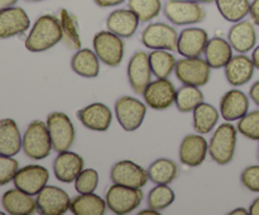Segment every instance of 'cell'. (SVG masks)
Instances as JSON below:
<instances>
[{"label": "cell", "instance_id": "4316f807", "mask_svg": "<svg viewBox=\"0 0 259 215\" xmlns=\"http://www.w3.org/2000/svg\"><path fill=\"white\" fill-rule=\"evenodd\" d=\"M233 57V47L229 40H225L220 37H214L209 39L205 48V60L211 68H222Z\"/></svg>", "mask_w": 259, "mask_h": 215}, {"label": "cell", "instance_id": "e0dca14e", "mask_svg": "<svg viewBox=\"0 0 259 215\" xmlns=\"http://www.w3.org/2000/svg\"><path fill=\"white\" fill-rule=\"evenodd\" d=\"M209 34L202 28H185L179 34L177 52L184 57H200L205 53Z\"/></svg>", "mask_w": 259, "mask_h": 215}, {"label": "cell", "instance_id": "3957f363", "mask_svg": "<svg viewBox=\"0 0 259 215\" xmlns=\"http://www.w3.org/2000/svg\"><path fill=\"white\" fill-rule=\"evenodd\" d=\"M237 126L232 123H224L217 128L209 143V153L218 164L230 163L234 158L237 148Z\"/></svg>", "mask_w": 259, "mask_h": 215}, {"label": "cell", "instance_id": "7c38bea8", "mask_svg": "<svg viewBox=\"0 0 259 215\" xmlns=\"http://www.w3.org/2000/svg\"><path fill=\"white\" fill-rule=\"evenodd\" d=\"M110 179L113 184L123 185V186L133 187V189H142L147 185L149 176L148 171H146L136 162L123 159V161L116 162L111 167Z\"/></svg>", "mask_w": 259, "mask_h": 215}, {"label": "cell", "instance_id": "9c48e42d", "mask_svg": "<svg viewBox=\"0 0 259 215\" xmlns=\"http://www.w3.org/2000/svg\"><path fill=\"white\" fill-rule=\"evenodd\" d=\"M141 40L149 50L177 51L179 33L176 28L166 23H151L142 32Z\"/></svg>", "mask_w": 259, "mask_h": 215}, {"label": "cell", "instance_id": "7dc6e473", "mask_svg": "<svg viewBox=\"0 0 259 215\" xmlns=\"http://www.w3.org/2000/svg\"><path fill=\"white\" fill-rule=\"evenodd\" d=\"M252 61H253V63H254L255 68H258L259 70V46H257V47L254 48V51H253Z\"/></svg>", "mask_w": 259, "mask_h": 215}, {"label": "cell", "instance_id": "c3c4849f", "mask_svg": "<svg viewBox=\"0 0 259 215\" xmlns=\"http://www.w3.org/2000/svg\"><path fill=\"white\" fill-rule=\"evenodd\" d=\"M139 215H159V211L158 210H154V209H152V207H149V209L139 211Z\"/></svg>", "mask_w": 259, "mask_h": 215}, {"label": "cell", "instance_id": "f5cc1de1", "mask_svg": "<svg viewBox=\"0 0 259 215\" xmlns=\"http://www.w3.org/2000/svg\"><path fill=\"white\" fill-rule=\"evenodd\" d=\"M257 159H258V162H259V146H258V151H257Z\"/></svg>", "mask_w": 259, "mask_h": 215}, {"label": "cell", "instance_id": "f35d334b", "mask_svg": "<svg viewBox=\"0 0 259 215\" xmlns=\"http://www.w3.org/2000/svg\"><path fill=\"white\" fill-rule=\"evenodd\" d=\"M99 174L94 168H83L75 180V190L78 194H91L98 189Z\"/></svg>", "mask_w": 259, "mask_h": 215}, {"label": "cell", "instance_id": "f546056e", "mask_svg": "<svg viewBox=\"0 0 259 215\" xmlns=\"http://www.w3.org/2000/svg\"><path fill=\"white\" fill-rule=\"evenodd\" d=\"M148 176L152 182L157 185H168L177 177L176 162L169 158H158L148 167Z\"/></svg>", "mask_w": 259, "mask_h": 215}, {"label": "cell", "instance_id": "603a6c76", "mask_svg": "<svg viewBox=\"0 0 259 215\" xmlns=\"http://www.w3.org/2000/svg\"><path fill=\"white\" fill-rule=\"evenodd\" d=\"M141 23L136 13L131 9H116L106 18V28L121 38L133 37Z\"/></svg>", "mask_w": 259, "mask_h": 215}, {"label": "cell", "instance_id": "83f0119b", "mask_svg": "<svg viewBox=\"0 0 259 215\" xmlns=\"http://www.w3.org/2000/svg\"><path fill=\"white\" fill-rule=\"evenodd\" d=\"M106 201L99 195L78 194L71 199L70 211L75 215H103L106 211Z\"/></svg>", "mask_w": 259, "mask_h": 215}, {"label": "cell", "instance_id": "8d00e7d4", "mask_svg": "<svg viewBox=\"0 0 259 215\" xmlns=\"http://www.w3.org/2000/svg\"><path fill=\"white\" fill-rule=\"evenodd\" d=\"M175 199L176 196H175L174 190L168 187V185H157L149 191L147 202H148L149 207L162 211V210L167 209L175 201Z\"/></svg>", "mask_w": 259, "mask_h": 215}, {"label": "cell", "instance_id": "30bf717a", "mask_svg": "<svg viewBox=\"0 0 259 215\" xmlns=\"http://www.w3.org/2000/svg\"><path fill=\"white\" fill-rule=\"evenodd\" d=\"M147 114L146 104L132 96H121L115 101V115L125 132H134L143 124Z\"/></svg>", "mask_w": 259, "mask_h": 215}, {"label": "cell", "instance_id": "d4e9b609", "mask_svg": "<svg viewBox=\"0 0 259 215\" xmlns=\"http://www.w3.org/2000/svg\"><path fill=\"white\" fill-rule=\"evenodd\" d=\"M2 204L5 211L10 215H30L37 210V201L32 195L17 187L4 192Z\"/></svg>", "mask_w": 259, "mask_h": 215}, {"label": "cell", "instance_id": "277c9868", "mask_svg": "<svg viewBox=\"0 0 259 215\" xmlns=\"http://www.w3.org/2000/svg\"><path fill=\"white\" fill-rule=\"evenodd\" d=\"M167 19L175 25H191L204 22L206 10L192 0H167L163 5Z\"/></svg>", "mask_w": 259, "mask_h": 215}, {"label": "cell", "instance_id": "1f68e13d", "mask_svg": "<svg viewBox=\"0 0 259 215\" xmlns=\"http://www.w3.org/2000/svg\"><path fill=\"white\" fill-rule=\"evenodd\" d=\"M149 63H151L152 73L157 78H167L171 76L176 68V57L166 50H153L149 53Z\"/></svg>", "mask_w": 259, "mask_h": 215}, {"label": "cell", "instance_id": "8fae6325", "mask_svg": "<svg viewBox=\"0 0 259 215\" xmlns=\"http://www.w3.org/2000/svg\"><path fill=\"white\" fill-rule=\"evenodd\" d=\"M37 210L43 215H62L70 210L71 199L67 192L57 186L46 185L37 194Z\"/></svg>", "mask_w": 259, "mask_h": 215}, {"label": "cell", "instance_id": "4dcf8cb0", "mask_svg": "<svg viewBox=\"0 0 259 215\" xmlns=\"http://www.w3.org/2000/svg\"><path fill=\"white\" fill-rule=\"evenodd\" d=\"M219 120V111L207 103H201L194 109V129L199 134H207Z\"/></svg>", "mask_w": 259, "mask_h": 215}, {"label": "cell", "instance_id": "7bdbcfd3", "mask_svg": "<svg viewBox=\"0 0 259 215\" xmlns=\"http://www.w3.org/2000/svg\"><path fill=\"white\" fill-rule=\"evenodd\" d=\"M124 2H125V0H94V3L100 8L118 7V5L123 4Z\"/></svg>", "mask_w": 259, "mask_h": 215}, {"label": "cell", "instance_id": "7a4b0ae2", "mask_svg": "<svg viewBox=\"0 0 259 215\" xmlns=\"http://www.w3.org/2000/svg\"><path fill=\"white\" fill-rule=\"evenodd\" d=\"M22 149L32 159H45L50 156L53 146L45 121L34 120L28 125L23 136Z\"/></svg>", "mask_w": 259, "mask_h": 215}, {"label": "cell", "instance_id": "44dd1931", "mask_svg": "<svg viewBox=\"0 0 259 215\" xmlns=\"http://www.w3.org/2000/svg\"><path fill=\"white\" fill-rule=\"evenodd\" d=\"M228 40L233 50L239 53H247L255 47L257 43V32L254 24L249 20H240L234 23L228 33Z\"/></svg>", "mask_w": 259, "mask_h": 215}, {"label": "cell", "instance_id": "9a60e30c", "mask_svg": "<svg viewBox=\"0 0 259 215\" xmlns=\"http://www.w3.org/2000/svg\"><path fill=\"white\" fill-rule=\"evenodd\" d=\"M128 80L134 93L143 94L147 86L151 83L152 68L149 56L143 51H138L132 56L128 63Z\"/></svg>", "mask_w": 259, "mask_h": 215}, {"label": "cell", "instance_id": "681fc988", "mask_svg": "<svg viewBox=\"0 0 259 215\" xmlns=\"http://www.w3.org/2000/svg\"><path fill=\"white\" fill-rule=\"evenodd\" d=\"M230 214L233 215H247L249 214V211H247V210L244 209V207H237L235 210H233V211H230Z\"/></svg>", "mask_w": 259, "mask_h": 215}, {"label": "cell", "instance_id": "d6986e66", "mask_svg": "<svg viewBox=\"0 0 259 215\" xmlns=\"http://www.w3.org/2000/svg\"><path fill=\"white\" fill-rule=\"evenodd\" d=\"M78 120L85 128L95 132H105L110 128L113 113L103 103H93L77 111Z\"/></svg>", "mask_w": 259, "mask_h": 215}, {"label": "cell", "instance_id": "8992f818", "mask_svg": "<svg viewBox=\"0 0 259 215\" xmlns=\"http://www.w3.org/2000/svg\"><path fill=\"white\" fill-rule=\"evenodd\" d=\"M94 51L103 63L109 67H116L124 57V42L121 37L110 30L98 32L93 40Z\"/></svg>", "mask_w": 259, "mask_h": 215}, {"label": "cell", "instance_id": "7402d4cb", "mask_svg": "<svg viewBox=\"0 0 259 215\" xmlns=\"http://www.w3.org/2000/svg\"><path fill=\"white\" fill-rule=\"evenodd\" d=\"M225 77L232 86H243L249 82L253 77L255 66L252 57H248L244 53L233 56L232 60L225 66Z\"/></svg>", "mask_w": 259, "mask_h": 215}, {"label": "cell", "instance_id": "5bb4252c", "mask_svg": "<svg viewBox=\"0 0 259 215\" xmlns=\"http://www.w3.org/2000/svg\"><path fill=\"white\" fill-rule=\"evenodd\" d=\"M176 88L168 78H157L147 86L143 98L149 108L154 110H166L176 100Z\"/></svg>", "mask_w": 259, "mask_h": 215}, {"label": "cell", "instance_id": "816d5d0a", "mask_svg": "<svg viewBox=\"0 0 259 215\" xmlns=\"http://www.w3.org/2000/svg\"><path fill=\"white\" fill-rule=\"evenodd\" d=\"M25 2H43V0H25Z\"/></svg>", "mask_w": 259, "mask_h": 215}, {"label": "cell", "instance_id": "ba28073f", "mask_svg": "<svg viewBox=\"0 0 259 215\" xmlns=\"http://www.w3.org/2000/svg\"><path fill=\"white\" fill-rule=\"evenodd\" d=\"M175 72H176V77L184 85L201 88L209 82L211 67L206 62V60H202L200 57H185L177 61Z\"/></svg>", "mask_w": 259, "mask_h": 215}, {"label": "cell", "instance_id": "ffe728a7", "mask_svg": "<svg viewBox=\"0 0 259 215\" xmlns=\"http://www.w3.org/2000/svg\"><path fill=\"white\" fill-rule=\"evenodd\" d=\"M83 158L76 152L63 151L58 153L53 162V172L58 181L71 184L75 182L80 172L83 169Z\"/></svg>", "mask_w": 259, "mask_h": 215}, {"label": "cell", "instance_id": "52a82bcc", "mask_svg": "<svg viewBox=\"0 0 259 215\" xmlns=\"http://www.w3.org/2000/svg\"><path fill=\"white\" fill-rule=\"evenodd\" d=\"M47 128L52 146L57 153L68 151L75 142V126L71 119L62 111H53L47 116Z\"/></svg>", "mask_w": 259, "mask_h": 215}, {"label": "cell", "instance_id": "5b68a950", "mask_svg": "<svg viewBox=\"0 0 259 215\" xmlns=\"http://www.w3.org/2000/svg\"><path fill=\"white\" fill-rule=\"evenodd\" d=\"M142 200H143V191L141 189H133L118 184L111 185L105 194L108 209L118 215L129 214L138 209Z\"/></svg>", "mask_w": 259, "mask_h": 215}, {"label": "cell", "instance_id": "74e56055", "mask_svg": "<svg viewBox=\"0 0 259 215\" xmlns=\"http://www.w3.org/2000/svg\"><path fill=\"white\" fill-rule=\"evenodd\" d=\"M237 129L245 138L259 141V109L247 113L242 119H239Z\"/></svg>", "mask_w": 259, "mask_h": 215}, {"label": "cell", "instance_id": "484cf974", "mask_svg": "<svg viewBox=\"0 0 259 215\" xmlns=\"http://www.w3.org/2000/svg\"><path fill=\"white\" fill-rule=\"evenodd\" d=\"M23 137L15 120L4 118L0 120V154L14 157L22 149Z\"/></svg>", "mask_w": 259, "mask_h": 215}, {"label": "cell", "instance_id": "ab89813d", "mask_svg": "<svg viewBox=\"0 0 259 215\" xmlns=\"http://www.w3.org/2000/svg\"><path fill=\"white\" fill-rule=\"evenodd\" d=\"M18 169H19V163L17 159L0 154V186H4L13 181Z\"/></svg>", "mask_w": 259, "mask_h": 215}, {"label": "cell", "instance_id": "4fadbf2b", "mask_svg": "<svg viewBox=\"0 0 259 215\" xmlns=\"http://www.w3.org/2000/svg\"><path fill=\"white\" fill-rule=\"evenodd\" d=\"M48 180L50 172L46 167L39 164H28L18 169L13 182L17 189L34 196L47 185Z\"/></svg>", "mask_w": 259, "mask_h": 215}, {"label": "cell", "instance_id": "f1b7e54d", "mask_svg": "<svg viewBox=\"0 0 259 215\" xmlns=\"http://www.w3.org/2000/svg\"><path fill=\"white\" fill-rule=\"evenodd\" d=\"M71 67H72L73 72L86 78L98 77L99 72H100L99 57L95 52L89 48L77 50V52L73 55L72 60H71Z\"/></svg>", "mask_w": 259, "mask_h": 215}, {"label": "cell", "instance_id": "f6af8a7d", "mask_svg": "<svg viewBox=\"0 0 259 215\" xmlns=\"http://www.w3.org/2000/svg\"><path fill=\"white\" fill-rule=\"evenodd\" d=\"M248 211H249L250 215H259V197H257V199L250 204Z\"/></svg>", "mask_w": 259, "mask_h": 215}, {"label": "cell", "instance_id": "836d02e7", "mask_svg": "<svg viewBox=\"0 0 259 215\" xmlns=\"http://www.w3.org/2000/svg\"><path fill=\"white\" fill-rule=\"evenodd\" d=\"M60 22L62 27L63 42L71 50H80L81 48V38L78 33L77 19L73 14H71L67 9H61L60 12Z\"/></svg>", "mask_w": 259, "mask_h": 215}, {"label": "cell", "instance_id": "d6a6232c", "mask_svg": "<svg viewBox=\"0 0 259 215\" xmlns=\"http://www.w3.org/2000/svg\"><path fill=\"white\" fill-rule=\"evenodd\" d=\"M218 10L225 20L237 23L249 14V0H215Z\"/></svg>", "mask_w": 259, "mask_h": 215}, {"label": "cell", "instance_id": "cb8c5ba5", "mask_svg": "<svg viewBox=\"0 0 259 215\" xmlns=\"http://www.w3.org/2000/svg\"><path fill=\"white\" fill-rule=\"evenodd\" d=\"M249 110V99L243 91L233 89L220 100V113L227 121H235L242 119Z\"/></svg>", "mask_w": 259, "mask_h": 215}, {"label": "cell", "instance_id": "db71d44e", "mask_svg": "<svg viewBox=\"0 0 259 215\" xmlns=\"http://www.w3.org/2000/svg\"><path fill=\"white\" fill-rule=\"evenodd\" d=\"M3 214H4V212H3V211H0V215H3Z\"/></svg>", "mask_w": 259, "mask_h": 215}, {"label": "cell", "instance_id": "f907efd6", "mask_svg": "<svg viewBox=\"0 0 259 215\" xmlns=\"http://www.w3.org/2000/svg\"><path fill=\"white\" fill-rule=\"evenodd\" d=\"M192 2L200 3V4H210V3H215V0H192Z\"/></svg>", "mask_w": 259, "mask_h": 215}, {"label": "cell", "instance_id": "6da1fadb", "mask_svg": "<svg viewBox=\"0 0 259 215\" xmlns=\"http://www.w3.org/2000/svg\"><path fill=\"white\" fill-rule=\"evenodd\" d=\"M63 39L60 18L52 14L40 15L25 38V48L30 52H45Z\"/></svg>", "mask_w": 259, "mask_h": 215}, {"label": "cell", "instance_id": "b9f144b4", "mask_svg": "<svg viewBox=\"0 0 259 215\" xmlns=\"http://www.w3.org/2000/svg\"><path fill=\"white\" fill-rule=\"evenodd\" d=\"M249 15L250 18H252L253 23H254L257 27H259V0H253V2L250 3Z\"/></svg>", "mask_w": 259, "mask_h": 215}, {"label": "cell", "instance_id": "d590c367", "mask_svg": "<svg viewBox=\"0 0 259 215\" xmlns=\"http://www.w3.org/2000/svg\"><path fill=\"white\" fill-rule=\"evenodd\" d=\"M128 8L142 23H147L161 14L163 5L161 0H128Z\"/></svg>", "mask_w": 259, "mask_h": 215}, {"label": "cell", "instance_id": "ac0fdd59", "mask_svg": "<svg viewBox=\"0 0 259 215\" xmlns=\"http://www.w3.org/2000/svg\"><path fill=\"white\" fill-rule=\"evenodd\" d=\"M209 144L202 134H189L180 146V159L187 167H199L204 163Z\"/></svg>", "mask_w": 259, "mask_h": 215}, {"label": "cell", "instance_id": "2e32d148", "mask_svg": "<svg viewBox=\"0 0 259 215\" xmlns=\"http://www.w3.org/2000/svg\"><path fill=\"white\" fill-rule=\"evenodd\" d=\"M29 27L30 19L23 8L10 7L0 10V39L23 34Z\"/></svg>", "mask_w": 259, "mask_h": 215}, {"label": "cell", "instance_id": "60d3db41", "mask_svg": "<svg viewBox=\"0 0 259 215\" xmlns=\"http://www.w3.org/2000/svg\"><path fill=\"white\" fill-rule=\"evenodd\" d=\"M243 186L252 192H259V164L247 167L240 175Z\"/></svg>", "mask_w": 259, "mask_h": 215}, {"label": "cell", "instance_id": "bcb514c9", "mask_svg": "<svg viewBox=\"0 0 259 215\" xmlns=\"http://www.w3.org/2000/svg\"><path fill=\"white\" fill-rule=\"evenodd\" d=\"M18 0H0V10L7 9V8L14 7Z\"/></svg>", "mask_w": 259, "mask_h": 215}, {"label": "cell", "instance_id": "e575fe53", "mask_svg": "<svg viewBox=\"0 0 259 215\" xmlns=\"http://www.w3.org/2000/svg\"><path fill=\"white\" fill-rule=\"evenodd\" d=\"M201 103H204V94L197 86L184 85L177 90L175 104L181 113L194 111V109Z\"/></svg>", "mask_w": 259, "mask_h": 215}, {"label": "cell", "instance_id": "ee69618b", "mask_svg": "<svg viewBox=\"0 0 259 215\" xmlns=\"http://www.w3.org/2000/svg\"><path fill=\"white\" fill-rule=\"evenodd\" d=\"M249 98L254 101V104L259 106V81L254 82L249 90Z\"/></svg>", "mask_w": 259, "mask_h": 215}]
</instances>
